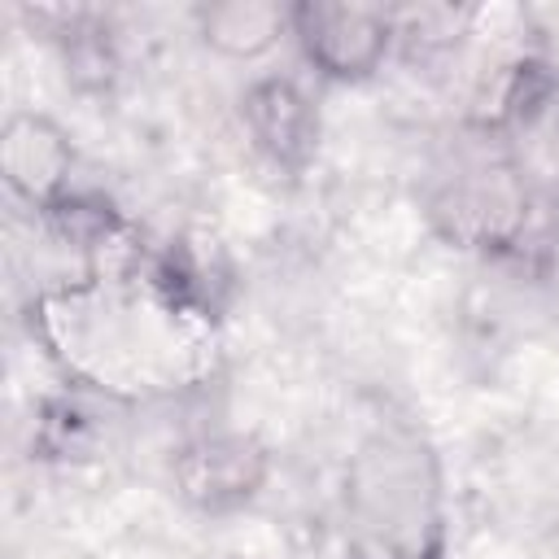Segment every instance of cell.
I'll use <instances>...</instances> for the list:
<instances>
[{
	"instance_id": "6da1fadb",
	"label": "cell",
	"mask_w": 559,
	"mask_h": 559,
	"mask_svg": "<svg viewBox=\"0 0 559 559\" xmlns=\"http://www.w3.org/2000/svg\"><path fill=\"white\" fill-rule=\"evenodd\" d=\"M31 332L87 393L157 397L205 371L210 332L192 301L144 266H87L31 301Z\"/></svg>"
},
{
	"instance_id": "7a4b0ae2",
	"label": "cell",
	"mask_w": 559,
	"mask_h": 559,
	"mask_svg": "<svg viewBox=\"0 0 559 559\" xmlns=\"http://www.w3.org/2000/svg\"><path fill=\"white\" fill-rule=\"evenodd\" d=\"M341 498L354 533L380 559H445V467L419 424H371L345 459Z\"/></svg>"
},
{
	"instance_id": "3957f363",
	"label": "cell",
	"mask_w": 559,
	"mask_h": 559,
	"mask_svg": "<svg viewBox=\"0 0 559 559\" xmlns=\"http://www.w3.org/2000/svg\"><path fill=\"white\" fill-rule=\"evenodd\" d=\"M428 218L454 249L515 253L533 223L528 175L507 148L467 153L428 192Z\"/></svg>"
},
{
	"instance_id": "277c9868",
	"label": "cell",
	"mask_w": 559,
	"mask_h": 559,
	"mask_svg": "<svg viewBox=\"0 0 559 559\" xmlns=\"http://www.w3.org/2000/svg\"><path fill=\"white\" fill-rule=\"evenodd\" d=\"M288 39L319 83L358 87L397 52V17L367 0H301L293 4Z\"/></svg>"
},
{
	"instance_id": "5b68a950",
	"label": "cell",
	"mask_w": 559,
	"mask_h": 559,
	"mask_svg": "<svg viewBox=\"0 0 559 559\" xmlns=\"http://www.w3.org/2000/svg\"><path fill=\"white\" fill-rule=\"evenodd\" d=\"M271 450L253 432L210 428L170 450V489L201 515H236L262 498Z\"/></svg>"
},
{
	"instance_id": "8992f818",
	"label": "cell",
	"mask_w": 559,
	"mask_h": 559,
	"mask_svg": "<svg viewBox=\"0 0 559 559\" xmlns=\"http://www.w3.org/2000/svg\"><path fill=\"white\" fill-rule=\"evenodd\" d=\"M74 135L39 109H13L0 127V179L13 201L35 214H52L66 197H74Z\"/></svg>"
},
{
	"instance_id": "52a82bcc",
	"label": "cell",
	"mask_w": 559,
	"mask_h": 559,
	"mask_svg": "<svg viewBox=\"0 0 559 559\" xmlns=\"http://www.w3.org/2000/svg\"><path fill=\"white\" fill-rule=\"evenodd\" d=\"M240 127L253 153L280 175H301L319 157L323 118L293 74L249 79L240 92Z\"/></svg>"
},
{
	"instance_id": "ba28073f",
	"label": "cell",
	"mask_w": 559,
	"mask_h": 559,
	"mask_svg": "<svg viewBox=\"0 0 559 559\" xmlns=\"http://www.w3.org/2000/svg\"><path fill=\"white\" fill-rule=\"evenodd\" d=\"M192 31L201 48H210L218 61L253 66L271 57L293 35V4L275 0H214L192 9Z\"/></svg>"
},
{
	"instance_id": "9c48e42d",
	"label": "cell",
	"mask_w": 559,
	"mask_h": 559,
	"mask_svg": "<svg viewBox=\"0 0 559 559\" xmlns=\"http://www.w3.org/2000/svg\"><path fill=\"white\" fill-rule=\"evenodd\" d=\"M393 17H397V48L424 57V52L459 48V39L476 22V9H463V4H419V9H393Z\"/></svg>"
},
{
	"instance_id": "30bf717a",
	"label": "cell",
	"mask_w": 559,
	"mask_h": 559,
	"mask_svg": "<svg viewBox=\"0 0 559 559\" xmlns=\"http://www.w3.org/2000/svg\"><path fill=\"white\" fill-rule=\"evenodd\" d=\"M555 140H559V109H555Z\"/></svg>"
}]
</instances>
